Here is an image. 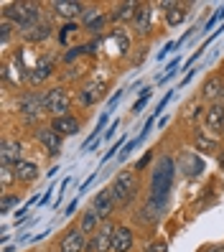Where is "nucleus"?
Here are the masks:
<instances>
[{
    "label": "nucleus",
    "instance_id": "1",
    "mask_svg": "<svg viewBox=\"0 0 224 252\" xmlns=\"http://www.w3.org/2000/svg\"><path fill=\"white\" fill-rule=\"evenodd\" d=\"M38 5L36 3H13V5H5V10H3V16H5V21H10V23H16V26H21V28H28L31 23H36L38 21Z\"/></svg>",
    "mask_w": 224,
    "mask_h": 252
},
{
    "label": "nucleus",
    "instance_id": "2",
    "mask_svg": "<svg viewBox=\"0 0 224 252\" xmlns=\"http://www.w3.org/2000/svg\"><path fill=\"white\" fill-rule=\"evenodd\" d=\"M138 191V181H135V173L130 171H120L117 179L112 184V196H115V204H128Z\"/></svg>",
    "mask_w": 224,
    "mask_h": 252
},
{
    "label": "nucleus",
    "instance_id": "3",
    "mask_svg": "<svg viewBox=\"0 0 224 252\" xmlns=\"http://www.w3.org/2000/svg\"><path fill=\"white\" fill-rule=\"evenodd\" d=\"M46 112H51L54 117H64L69 112V94L62 87H54L46 92Z\"/></svg>",
    "mask_w": 224,
    "mask_h": 252
},
{
    "label": "nucleus",
    "instance_id": "4",
    "mask_svg": "<svg viewBox=\"0 0 224 252\" xmlns=\"http://www.w3.org/2000/svg\"><path fill=\"white\" fill-rule=\"evenodd\" d=\"M160 166H163V168H158L156 179H153V194H156V196L166 194V191L171 189V181H173V163H171L168 158H163Z\"/></svg>",
    "mask_w": 224,
    "mask_h": 252
},
{
    "label": "nucleus",
    "instance_id": "5",
    "mask_svg": "<svg viewBox=\"0 0 224 252\" xmlns=\"http://www.w3.org/2000/svg\"><path fill=\"white\" fill-rule=\"evenodd\" d=\"M92 209L97 212V217H99V219H107V217L112 214V209H115L112 189H102V191H99V194L95 196V201H92Z\"/></svg>",
    "mask_w": 224,
    "mask_h": 252
},
{
    "label": "nucleus",
    "instance_id": "6",
    "mask_svg": "<svg viewBox=\"0 0 224 252\" xmlns=\"http://www.w3.org/2000/svg\"><path fill=\"white\" fill-rule=\"evenodd\" d=\"M41 107H46V94H43V97H38V94H23L21 97V112L26 115V120H33Z\"/></svg>",
    "mask_w": 224,
    "mask_h": 252
},
{
    "label": "nucleus",
    "instance_id": "7",
    "mask_svg": "<svg viewBox=\"0 0 224 252\" xmlns=\"http://www.w3.org/2000/svg\"><path fill=\"white\" fill-rule=\"evenodd\" d=\"M0 160H3V166H16L21 163V143L18 140H3L0 145Z\"/></svg>",
    "mask_w": 224,
    "mask_h": 252
},
{
    "label": "nucleus",
    "instance_id": "8",
    "mask_svg": "<svg viewBox=\"0 0 224 252\" xmlns=\"http://www.w3.org/2000/svg\"><path fill=\"white\" fill-rule=\"evenodd\" d=\"M132 247V232L128 227H112V252H128Z\"/></svg>",
    "mask_w": 224,
    "mask_h": 252
},
{
    "label": "nucleus",
    "instance_id": "9",
    "mask_svg": "<svg viewBox=\"0 0 224 252\" xmlns=\"http://www.w3.org/2000/svg\"><path fill=\"white\" fill-rule=\"evenodd\" d=\"M38 140L43 143V148H46L51 156H56L59 151H62V135H59L54 127H43V130H38Z\"/></svg>",
    "mask_w": 224,
    "mask_h": 252
},
{
    "label": "nucleus",
    "instance_id": "10",
    "mask_svg": "<svg viewBox=\"0 0 224 252\" xmlns=\"http://www.w3.org/2000/svg\"><path fill=\"white\" fill-rule=\"evenodd\" d=\"M84 250V232L82 229H69L62 240V252H82Z\"/></svg>",
    "mask_w": 224,
    "mask_h": 252
},
{
    "label": "nucleus",
    "instance_id": "11",
    "mask_svg": "<svg viewBox=\"0 0 224 252\" xmlns=\"http://www.w3.org/2000/svg\"><path fill=\"white\" fill-rule=\"evenodd\" d=\"M23 36H26V41H43L51 36V26L46 21H36L28 28H23Z\"/></svg>",
    "mask_w": 224,
    "mask_h": 252
},
{
    "label": "nucleus",
    "instance_id": "12",
    "mask_svg": "<svg viewBox=\"0 0 224 252\" xmlns=\"http://www.w3.org/2000/svg\"><path fill=\"white\" fill-rule=\"evenodd\" d=\"M51 127L59 132V135H77V132H79V123L74 120L71 115H64V117H54Z\"/></svg>",
    "mask_w": 224,
    "mask_h": 252
},
{
    "label": "nucleus",
    "instance_id": "13",
    "mask_svg": "<svg viewBox=\"0 0 224 252\" xmlns=\"http://www.w3.org/2000/svg\"><path fill=\"white\" fill-rule=\"evenodd\" d=\"M206 125L212 127L214 132H224V105H212L206 112Z\"/></svg>",
    "mask_w": 224,
    "mask_h": 252
},
{
    "label": "nucleus",
    "instance_id": "14",
    "mask_svg": "<svg viewBox=\"0 0 224 252\" xmlns=\"http://www.w3.org/2000/svg\"><path fill=\"white\" fill-rule=\"evenodd\" d=\"M49 74H51V59H41V62L36 64V69H28L26 77H28V82H31V84H41L43 79L49 77Z\"/></svg>",
    "mask_w": 224,
    "mask_h": 252
},
{
    "label": "nucleus",
    "instance_id": "15",
    "mask_svg": "<svg viewBox=\"0 0 224 252\" xmlns=\"http://www.w3.org/2000/svg\"><path fill=\"white\" fill-rule=\"evenodd\" d=\"M54 10H56V16H62V18H77L79 13L84 10L82 3H69V0H56L54 3Z\"/></svg>",
    "mask_w": 224,
    "mask_h": 252
},
{
    "label": "nucleus",
    "instance_id": "16",
    "mask_svg": "<svg viewBox=\"0 0 224 252\" xmlns=\"http://www.w3.org/2000/svg\"><path fill=\"white\" fill-rule=\"evenodd\" d=\"M107 247H112V227L95 234V240L89 242V252H104Z\"/></svg>",
    "mask_w": 224,
    "mask_h": 252
},
{
    "label": "nucleus",
    "instance_id": "17",
    "mask_svg": "<svg viewBox=\"0 0 224 252\" xmlns=\"http://www.w3.org/2000/svg\"><path fill=\"white\" fill-rule=\"evenodd\" d=\"M13 171H16V179H21V181H33L36 176H38V168L33 166V163H28V160L16 163V166H13Z\"/></svg>",
    "mask_w": 224,
    "mask_h": 252
},
{
    "label": "nucleus",
    "instance_id": "18",
    "mask_svg": "<svg viewBox=\"0 0 224 252\" xmlns=\"http://www.w3.org/2000/svg\"><path fill=\"white\" fill-rule=\"evenodd\" d=\"M204 97L206 99H224V84H222V79H209L204 84Z\"/></svg>",
    "mask_w": 224,
    "mask_h": 252
},
{
    "label": "nucleus",
    "instance_id": "19",
    "mask_svg": "<svg viewBox=\"0 0 224 252\" xmlns=\"http://www.w3.org/2000/svg\"><path fill=\"white\" fill-rule=\"evenodd\" d=\"M102 94H104V87H102V84H92V87H87V90L82 92V105H92V102H97Z\"/></svg>",
    "mask_w": 224,
    "mask_h": 252
},
{
    "label": "nucleus",
    "instance_id": "20",
    "mask_svg": "<svg viewBox=\"0 0 224 252\" xmlns=\"http://www.w3.org/2000/svg\"><path fill=\"white\" fill-rule=\"evenodd\" d=\"M97 221H99V217H97V212L95 209H89V212H84V217H82V232L84 234H89V232H95L97 229Z\"/></svg>",
    "mask_w": 224,
    "mask_h": 252
},
{
    "label": "nucleus",
    "instance_id": "21",
    "mask_svg": "<svg viewBox=\"0 0 224 252\" xmlns=\"http://www.w3.org/2000/svg\"><path fill=\"white\" fill-rule=\"evenodd\" d=\"M135 13H138V5H135V3H123V5H117L115 18H117V21H130Z\"/></svg>",
    "mask_w": 224,
    "mask_h": 252
},
{
    "label": "nucleus",
    "instance_id": "22",
    "mask_svg": "<svg viewBox=\"0 0 224 252\" xmlns=\"http://www.w3.org/2000/svg\"><path fill=\"white\" fill-rule=\"evenodd\" d=\"M135 23H138L140 31H148V26H151V8H148V5H138Z\"/></svg>",
    "mask_w": 224,
    "mask_h": 252
},
{
    "label": "nucleus",
    "instance_id": "23",
    "mask_svg": "<svg viewBox=\"0 0 224 252\" xmlns=\"http://www.w3.org/2000/svg\"><path fill=\"white\" fill-rule=\"evenodd\" d=\"M196 151L201 153H217V143L206 135H196Z\"/></svg>",
    "mask_w": 224,
    "mask_h": 252
},
{
    "label": "nucleus",
    "instance_id": "24",
    "mask_svg": "<svg viewBox=\"0 0 224 252\" xmlns=\"http://www.w3.org/2000/svg\"><path fill=\"white\" fill-rule=\"evenodd\" d=\"M186 18V10L181 8V5H176L173 10H168V16H166V21H168V26H178Z\"/></svg>",
    "mask_w": 224,
    "mask_h": 252
},
{
    "label": "nucleus",
    "instance_id": "25",
    "mask_svg": "<svg viewBox=\"0 0 224 252\" xmlns=\"http://www.w3.org/2000/svg\"><path fill=\"white\" fill-rule=\"evenodd\" d=\"M16 204H18V196H5L3 204H0V212L8 214V212H10V206H16Z\"/></svg>",
    "mask_w": 224,
    "mask_h": 252
},
{
    "label": "nucleus",
    "instance_id": "26",
    "mask_svg": "<svg viewBox=\"0 0 224 252\" xmlns=\"http://www.w3.org/2000/svg\"><path fill=\"white\" fill-rule=\"evenodd\" d=\"M151 99V90H143V94H140V99L135 102V107H132V112H140L143 107H145V102Z\"/></svg>",
    "mask_w": 224,
    "mask_h": 252
},
{
    "label": "nucleus",
    "instance_id": "27",
    "mask_svg": "<svg viewBox=\"0 0 224 252\" xmlns=\"http://www.w3.org/2000/svg\"><path fill=\"white\" fill-rule=\"evenodd\" d=\"M13 179H16V171H13L10 166H3V186H8Z\"/></svg>",
    "mask_w": 224,
    "mask_h": 252
},
{
    "label": "nucleus",
    "instance_id": "28",
    "mask_svg": "<svg viewBox=\"0 0 224 252\" xmlns=\"http://www.w3.org/2000/svg\"><path fill=\"white\" fill-rule=\"evenodd\" d=\"M8 38H10V23L5 21V23H3V28H0V41L8 43Z\"/></svg>",
    "mask_w": 224,
    "mask_h": 252
},
{
    "label": "nucleus",
    "instance_id": "29",
    "mask_svg": "<svg viewBox=\"0 0 224 252\" xmlns=\"http://www.w3.org/2000/svg\"><path fill=\"white\" fill-rule=\"evenodd\" d=\"M145 252H168V247L163 245V242H153V245H148Z\"/></svg>",
    "mask_w": 224,
    "mask_h": 252
},
{
    "label": "nucleus",
    "instance_id": "30",
    "mask_svg": "<svg viewBox=\"0 0 224 252\" xmlns=\"http://www.w3.org/2000/svg\"><path fill=\"white\" fill-rule=\"evenodd\" d=\"M171 97H173V92H166V97H163V99H160V105L156 107V112H158V115L163 112V107H166V105H168V99H171Z\"/></svg>",
    "mask_w": 224,
    "mask_h": 252
},
{
    "label": "nucleus",
    "instance_id": "31",
    "mask_svg": "<svg viewBox=\"0 0 224 252\" xmlns=\"http://www.w3.org/2000/svg\"><path fill=\"white\" fill-rule=\"evenodd\" d=\"M189 117H191V120H196V117H199V105H193V107H191Z\"/></svg>",
    "mask_w": 224,
    "mask_h": 252
},
{
    "label": "nucleus",
    "instance_id": "32",
    "mask_svg": "<svg viewBox=\"0 0 224 252\" xmlns=\"http://www.w3.org/2000/svg\"><path fill=\"white\" fill-rule=\"evenodd\" d=\"M102 23H104V21H102V18H95V21H92V23H89V28H102Z\"/></svg>",
    "mask_w": 224,
    "mask_h": 252
},
{
    "label": "nucleus",
    "instance_id": "33",
    "mask_svg": "<svg viewBox=\"0 0 224 252\" xmlns=\"http://www.w3.org/2000/svg\"><path fill=\"white\" fill-rule=\"evenodd\" d=\"M115 130H117V123H115V125H112L107 132H104V138H112V132H115Z\"/></svg>",
    "mask_w": 224,
    "mask_h": 252
},
{
    "label": "nucleus",
    "instance_id": "34",
    "mask_svg": "<svg viewBox=\"0 0 224 252\" xmlns=\"http://www.w3.org/2000/svg\"><path fill=\"white\" fill-rule=\"evenodd\" d=\"M212 252H224V247H217V250H212Z\"/></svg>",
    "mask_w": 224,
    "mask_h": 252
}]
</instances>
